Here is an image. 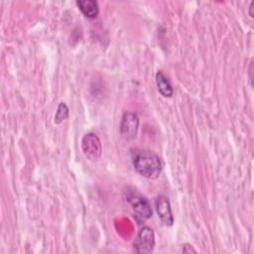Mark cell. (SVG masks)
Segmentation results:
<instances>
[{
    "instance_id": "cell-1",
    "label": "cell",
    "mask_w": 254,
    "mask_h": 254,
    "mask_svg": "<svg viewBox=\"0 0 254 254\" xmlns=\"http://www.w3.org/2000/svg\"><path fill=\"white\" fill-rule=\"evenodd\" d=\"M132 163L136 172L149 180L159 178L163 170L160 157L148 150H135L132 155Z\"/></svg>"
},
{
    "instance_id": "cell-10",
    "label": "cell",
    "mask_w": 254,
    "mask_h": 254,
    "mask_svg": "<svg viewBox=\"0 0 254 254\" xmlns=\"http://www.w3.org/2000/svg\"><path fill=\"white\" fill-rule=\"evenodd\" d=\"M183 252H184V253H190V252L195 253L196 250H195L190 244L187 243V244H185V245L183 246Z\"/></svg>"
},
{
    "instance_id": "cell-5",
    "label": "cell",
    "mask_w": 254,
    "mask_h": 254,
    "mask_svg": "<svg viewBox=\"0 0 254 254\" xmlns=\"http://www.w3.org/2000/svg\"><path fill=\"white\" fill-rule=\"evenodd\" d=\"M120 135L126 140L130 141L136 137L138 127H139V118L136 113L127 111L122 115L120 122Z\"/></svg>"
},
{
    "instance_id": "cell-9",
    "label": "cell",
    "mask_w": 254,
    "mask_h": 254,
    "mask_svg": "<svg viewBox=\"0 0 254 254\" xmlns=\"http://www.w3.org/2000/svg\"><path fill=\"white\" fill-rule=\"evenodd\" d=\"M68 117V107L64 102H61L58 106L56 115H55V123L60 124L64 120Z\"/></svg>"
},
{
    "instance_id": "cell-2",
    "label": "cell",
    "mask_w": 254,
    "mask_h": 254,
    "mask_svg": "<svg viewBox=\"0 0 254 254\" xmlns=\"http://www.w3.org/2000/svg\"><path fill=\"white\" fill-rule=\"evenodd\" d=\"M126 200L139 220H146L152 217V208L148 199L137 190H128L126 192Z\"/></svg>"
},
{
    "instance_id": "cell-7",
    "label": "cell",
    "mask_w": 254,
    "mask_h": 254,
    "mask_svg": "<svg viewBox=\"0 0 254 254\" xmlns=\"http://www.w3.org/2000/svg\"><path fill=\"white\" fill-rule=\"evenodd\" d=\"M76 6L85 17L90 19L96 18L99 13L98 3L94 0H78L76 1Z\"/></svg>"
},
{
    "instance_id": "cell-8",
    "label": "cell",
    "mask_w": 254,
    "mask_h": 254,
    "mask_svg": "<svg viewBox=\"0 0 254 254\" xmlns=\"http://www.w3.org/2000/svg\"><path fill=\"white\" fill-rule=\"evenodd\" d=\"M156 84L158 91L164 97H171L174 93L173 87L167 76L163 73L162 70H158L156 73Z\"/></svg>"
},
{
    "instance_id": "cell-6",
    "label": "cell",
    "mask_w": 254,
    "mask_h": 254,
    "mask_svg": "<svg viewBox=\"0 0 254 254\" xmlns=\"http://www.w3.org/2000/svg\"><path fill=\"white\" fill-rule=\"evenodd\" d=\"M155 207L158 216L160 217V220L163 222V224L167 226L173 225L174 216L168 197L163 194H159L155 199Z\"/></svg>"
},
{
    "instance_id": "cell-3",
    "label": "cell",
    "mask_w": 254,
    "mask_h": 254,
    "mask_svg": "<svg viewBox=\"0 0 254 254\" xmlns=\"http://www.w3.org/2000/svg\"><path fill=\"white\" fill-rule=\"evenodd\" d=\"M133 246L137 253H140V254L151 253L155 247L154 231L148 226H143L139 230Z\"/></svg>"
},
{
    "instance_id": "cell-4",
    "label": "cell",
    "mask_w": 254,
    "mask_h": 254,
    "mask_svg": "<svg viewBox=\"0 0 254 254\" xmlns=\"http://www.w3.org/2000/svg\"><path fill=\"white\" fill-rule=\"evenodd\" d=\"M81 150L88 160L97 161L102 153V146L98 136L94 133L85 134L81 140Z\"/></svg>"
},
{
    "instance_id": "cell-11",
    "label": "cell",
    "mask_w": 254,
    "mask_h": 254,
    "mask_svg": "<svg viewBox=\"0 0 254 254\" xmlns=\"http://www.w3.org/2000/svg\"><path fill=\"white\" fill-rule=\"evenodd\" d=\"M253 6H254V1H252V2L250 3V5H249V16H250L251 18L254 17V14H253Z\"/></svg>"
}]
</instances>
